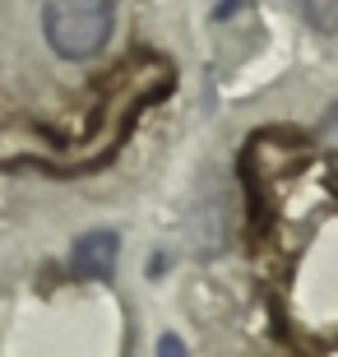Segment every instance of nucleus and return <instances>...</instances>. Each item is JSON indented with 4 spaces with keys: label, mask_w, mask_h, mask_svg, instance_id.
I'll return each mask as SVG.
<instances>
[{
    "label": "nucleus",
    "mask_w": 338,
    "mask_h": 357,
    "mask_svg": "<svg viewBox=\"0 0 338 357\" xmlns=\"http://www.w3.org/2000/svg\"><path fill=\"white\" fill-rule=\"evenodd\" d=\"M171 89V70L158 61V56H135V66L121 70V84L102 98V107H98V121H93L89 139L79 149H70L66 167L70 172H89V167H98V162H107L112 153H116L121 135L135 126V116H139L144 102H158L162 93Z\"/></svg>",
    "instance_id": "nucleus-1"
},
{
    "label": "nucleus",
    "mask_w": 338,
    "mask_h": 357,
    "mask_svg": "<svg viewBox=\"0 0 338 357\" xmlns=\"http://www.w3.org/2000/svg\"><path fill=\"white\" fill-rule=\"evenodd\" d=\"M112 24H116L112 0H52L42 14V33L52 42V52L66 61L98 56L112 38Z\"/></svg>",
    "instance_id": "nucleus-2"
},
{
    "label": "nucleus",
    "mask_w": 338,
    "mask_h": 357,
    "mask_svg": "<svg viewBox=\"0 0 338 357\" xmlns=\"http://www.w3.org/2000/svg\"><path fill=\"white\" fill-rule=\"evenodd\" d=\"M116 260H121V237L107 232V227L84 232V237L75 241V251H70L75 278H89V283H107V278L116 274Z\"/></svg>",
    "instance_id": "nucleus-3"
},
{
    "label": "nucleus",
    "mask_w": 338,
    "mask_h": 357,
    "mask_svg": "<svg viewBox=\"0 0 338 357\" xmlns=\"http://www.w3.org/2000/svg\"><path fill=\"white\" fill-rule=\"evenodd\" d=\"M320 139H325V144L338 153V102L329 107V112H325V121H320Z\"/></svg>",
    "instance_id": "nucleus-4"
},
{
    "label": "nucleus",
    "mask_w": 338,
    "mask_h": 357,
    "mask_svg": "<svg viewBox=\"0 0 338 357\" xmlns=\"http://www.w3.org/2000/svg\"><path fill=\"white\" fill-rule=\"evenodd\" d=\"M158 357H190V353H185V344L176 334H162V339H158Z\"/></svg>",
    "instance_id": "nucleus-5"
},
{
    "label": "nucleus",
    "mask_w": 338,
    "mask_h": 357,
    "mask_svg": "<svg viewBox=\"0 0 338 357\" xmlns=\"http://www.w3.org/2000/svg\"><path fill=\"white\" fill-rule=\"evenodd\" d=\"M241 5H246V0H218V10H213V14H218V19H232Z\"/></svg>",
    "instance_id": "nucleus-6"
}]
</instances>
